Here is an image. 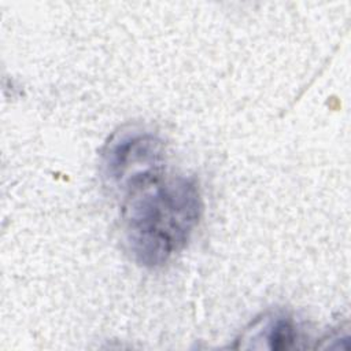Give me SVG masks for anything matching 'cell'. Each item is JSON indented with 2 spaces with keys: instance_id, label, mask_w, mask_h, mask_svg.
Returning <instances> with one entry per match:
<instances>
[{
  "instance_id": "cell-1",
  "label": "cell",
  "mask_w": 351,
  "mask_h": 351,
  "mask_svg": "<svg viewBox=\"0 0 351 351\" xmlns=\"http://www.w3.org/2000/svg\"><path fill=\"white\" fill-rule=\"evenodd\" d=\"M123 193V237L133 259L145 267L167 263L199 225L203 200L197 180L160 170Z\"/></svg>"
},
{
  "instance_id": "cell-2",
  "label": "cell",
  "mask_w": 351,
  "mask_h": 351,
  "mask_svg": "<svg viewBox=\"0 0 351 351\" xmlns=\"http://www.w3.org/2000/svg\"><path fill=\"white\" fill-rule=\"evenodd\" d=\"M165 147L154 134L136 126L115 132L101 149V176L123 192L132 184L165 169Z\"/></svg>"
},
{
  "instance_id": "cell-3",
  "label": "cell",
  "mask_w": 351,
  "mask_h": 351,
  "mask_svg": "<svg viewBox=\"0 0 351 351\" xmlns=\"http://www.w3.org/2000/svg\"><path fill=\"white\" fill-rule=\"evenodd\" d=\"M239 341L250 343L244 348H269L274 351L291 350L299 341V330L293 318L282 311L266 313L256 318L243 332Z\"/></svg>"
}]
</instances>
